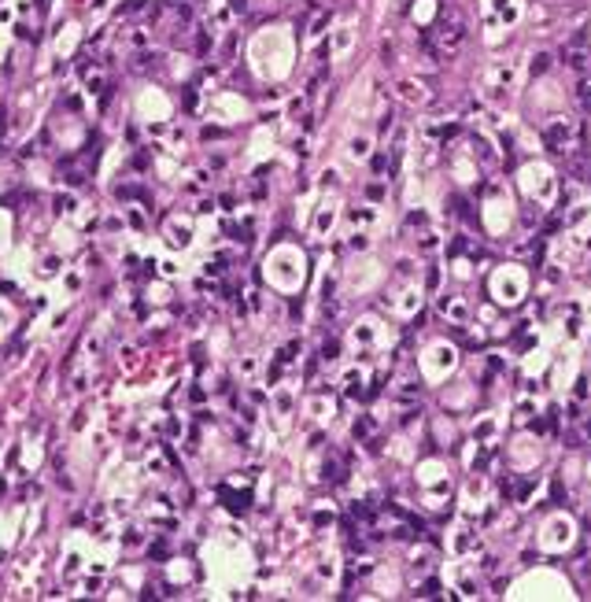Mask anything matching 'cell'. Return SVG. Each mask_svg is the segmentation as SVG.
Returning <instances> with one entry per match:
<instances>
[{
    "label": "cell",
    "instance_id": "obj_1",
    "mask_svg": "<svg viewBox=\"0 0 591 602\" xmlns=\"http://www.w3.org/2000/svg\"><path fill=\"white\" fill-rule=\"evenodd\" d=\"M436 41H440V49L444 52H455L458 44L465 41V19H462V11H455V8H440V22H436Z\"/></svg>",
    "mask_w": 591,
    "mask_h": 602
},
{
    "label": "cell",
    "instance_id": "obj_2",
    "mask_svg": "<svg viewBox=\"0 0 591 602\" xmlns=\"http://www.w3.org/2000/svg\"><path fill=\"white\" fill-rule=\"evenodd\" d=\"M218 495L226 499V506H229L233 514H244V510H248V502H252V492H248V488H244V492H229V488H218Z\"/></svg>",
    "mask_w": 591,
    "mask_h": 602
},
{
    "label": "cell",
    "instance_id": "obj_3",
    "mask_svg": "<svg viewBox=\"0 0 591 602\" xmlns=\"http://www.w3.org/2000/svg\"><path fill=\"white\" fill-rule=\"evenodd\" d=\"M551 67V56L547 52H539V56H532V74H543V70H547Z\"/></svg>",
    "mask_w": 591,
    "mask_h": 602
},
{
    "label": "cell",
    "instance_id": "obj_4",
    "mask_svg": "<svg viewBox=\"0 0 591 602\" xmlns=\"http://www.w3.org/2000/svg\"><path fill=\"white\" fill-rule=\"evenodd\" d=\"M577 97H580V107H584V111H591V85H587V82H580Z\"/></svg>",
    "mask_w": 591,
    "mask_h": 602
},
{
    "label": "cell",
    "instance_id": "obj_5",
    "mask_svg": "<svg viewBox=\"0 0 591 602\" xmlns=\"http://www.w3.org/2000/svg\"><path fill=\"white\" fill-rule=\"evenodd\" d=\"M562 56H569V52H562ZM569 67H577V70H587V56H584V52H573V56H569Z\"/></svg>",
    "mask_w": 591,
    "mask_h": 602
},
{
    "label": "cell",
    "instance_id": "obj_6",
    "mask_svg": "<svg viewBox=\"0 0 591 602\" xmlns=\"http://www.w3.org/2000/svg\"><path fill=\"white\" fill-rule=\"evenodd\" d=\"M573 174H577V181L591 185V166H584V163H573Z\"/></svg>",
    "mask_w": 591,
    "mask_h": 602
},
{
    "label": "cell",
    "instance_id": "obj_7",
    "mask_svg": "<svg viewBox=\"0 0 591 602\" xmlns=\"http://www.w3.org/2000/svg\"><path fill=\"white\" fill-rule=\"evenodd\" d=\"M70 207H74L70 196H56V211H70Z\"/></svg>",
    "mask_w": 591,
    "mask_h": 602
},
{
    "label": "cell",
    "instance_id": "obj_8",
    "mask_svg": "<svg viewBox=\"0 0 591 602\" xmlns=\"http://www.w3.org/2000/svg\"><path fill=\"white\" fill-rule=\"evenodd\" d=\"M436 588H440V584H436V580H429V584H425V588L417 591V595H422V598H432V595H436Z\"/></svg>",
    "mask_w": 591,
    "mask_h": 602
},
{
    "label": "cell",
    "instance_id": "obj_9",
    "mask_svg": "<svg viewBox=\"0 0 591 602\" xmlns=\"http://www.w3.org/2000/svg\"><path fill=\"white\" fill-rule=\"evenodd\" d=\"M322 358H336V340H329V344H322Z\"/></svg>",
    "mask_w": 591,
    "mask_h": 602
},
{
    "label": "cell",
    "instance_id": "obj_10",
    "mask_svg": "<svg viewBox=\"0 0 591 602\" xmlns=\"http://www.w3.org/2000/svg\"><path fill=\"white\" fill-rule=\"evenodd\" d=\"M388 163H384V155H373V174H381Z\"/></svg>",
    "mask_w": 591,
    "mask_h": 602
},
{
    "label": "cell",
    "instance_id": "obj_11",
    "mask_svg": "<svg viewBox=\"0 0 591 602\" xmlns=\"http://www.w3.org/2000/svg\"><path fill=\"white\" fill-rule=\"evenodd\" d=\"M584 432H587V436H591V421H587V425H584Z\"/></svg>",
    "mask_w": 591,
    "mask_h": 602
},
{
    "label": "cell",
    "instance_id": "obj_12",
    "mask_svg": "<svg viewBox=\"0 0 591 602\" xmlns=\"http://www.w3.org/2000/svg\"><path fill=\"white\" fill-rule=\"evenodd\" d=\"M587 155H591V152H587Z\"/></svg>",
    "mask_w": 591,
    "mask_h": 602
}]
</instances>
